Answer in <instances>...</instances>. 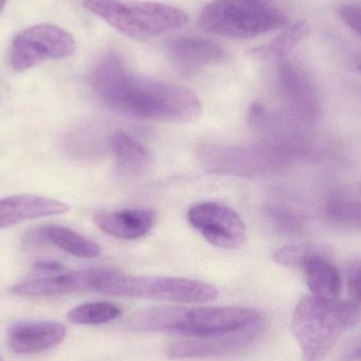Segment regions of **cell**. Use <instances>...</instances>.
<instances>
[{
	"instance_id": "obj_1",
	"label": "cell",
	"mask_w": 361,
	"mask_h": 361,
	"mask_svg": "<svg viewBox=\"0 0 361 361\" xmlns=\"http://www.w3.org/2000/svg\"><path fill=\"white\" fill-rule=\"evenodd\" d=\"M93 90L112 111L137 120L191 123L201 116V101L188 89L133 74L116 54L104 57Z\"/></svg>"
},
{
	"instance_id": "obj_2",
	"label": "cell",
	"mask_w": 361,
	"mask_h": 361,
	"mask_svg": "<svg viewBox=\"0 0 361 361\" xmlns=\"http://www.w3.org/2000/svg\"><path fill=\"white\" fill-rule=\"evenodd\" d=\"M360 305L353 301L307 295L297 303L292 331L303 361H322L348 330L357 324Z\"/></svg>"
},
{
	"instance_id": "obj_3",
	"label": "cell",
	"mask_w": 361,
	"mask_h": 361,
	"mask_svg": "<svg viewBox=\"0 0 361 361\" xmlns=\"http://www.w3.org/2000/svg\"><path fill=\"white\" fill-rule=\"evenodd\" d=\"M85 8L135 39H148L185 27L188 16L169 4L135 0H85Z\"/></svg>"
},
{
	"instance_id": "obj_4",
	"label": "cell",
	"mask_w": 361,
	"mask_h": 361,
	"mask_svg": "<svg viewBox=\"0 0 361 361\" xmlns=\"http://www.w3.org/2000/svg\"><path fill=\"white\" fill-rule=\"evenodd\" d=\"M288 18L279 4L256 0H214L200 13L204 31L246 39L286 27Z\"/></svg>"
},
{
	"instance_id": "obj_5",
	"label": "cell",
	"mask_w": 361,
	"mask_h": 361,
	"mask_svg": "<svg viewBox=\"0 0 361 361\" xmlns=\"http://www.w3.org/2000/svg\"><path fill=\"white\" fill-rule=\"evenodd\" d=\"M97 292L111 296L146 298L178 303H206L219 292L212 284L187 278L137 277L108 271Z\"/></svg>"
},
{
	"instance_id": "obj_6",
	"label": "cell",
	"mask_w": 361,
	"mask_h": 361,
	"mask_svg": "<svg viewBox=\"0 0 361 361\" xmlns=\"http://www.w3.org/2000/svg\"><path fill=\"white\" fill-rule=\"evenodd\" d=\"M260 312L244 307H200L195 309L166 307L165 332L188 336H205L238 330L262 319Z\"/></svg>"
},
{
	"instance_id": "obj_7",
	"label": "cell",
	"mask_w": 361,
	"mask_h": 361,
	"mask_svg": "<svg viewBox=\"0 0 361 361\" xmlns=\"http://www.w3.org/2000/svg\"><path fill=\"white\" fill-rule=\"evenodd\" d=\"M75 50V39L66 30L49 23L32 25L13 40L10 63L15 71H25L48 59L71 56Z\"/></svg>"
},
{
	"instance_id": "obj_8",
	"label": "cell",
	"mask_w": 361,
	"mask_h": 361,
	"mask_svg": "<svg viewBox=\"0 0 361 361\" xmlns=\"http://www.w3.org/2000/svg\"><path fill=\"white\" fill-rule=\"evenodd\" d=\"M187 219L210 244L225 250H238L246 242V227L241 216L229 206L202 202L191 206Z\"/></svg>"
},
{
	"instance_id": "obj_9",
	"label": "cell",
	"mask_w": 361,
	"mask_h": 361,
	"mask_svg": "<svg viewBox=\"0 0 361 361\" xmlns=\"http://www.w3.org/2000/svg\"><path fill=\"white\" fill-rule=\"evenodd\" d=\"M265 329L264 319L250 326L205 336H188L171 343L166 353L173 360L183 358H205L229 355L243 351L252 345L262 335Z\"/></svg>"
},
{
	"instance_id": "obj_10",
	"label": "cell",
	"mask_w": 361,
	"mask_h": 361,
	"mask_svg": "<svg viewBox=\"0 0 361 361\" xmlns=\"http://www.w3.org/2000/svg\"><path fill=\"white\" fill-rule=\"evenodd\" d=\"M109 269H91L25 280L15 284L11 293L17 296L49 297L97 290Z\"/></svg>"
},
{
	"instance_id": "obj_11",
	"label": "cell",
	"mask_w": 361,
	"mask_h": 361,
	"mask_svg": "<svg viewBox=\"0 0 361 361\" xmlns=\"http://www.w3.org/2000/svg\"><path fill=\"white\" fill-rule=\"evenodd\" d=\"M66 326L57 322H19L8 328V343L17 354H37L63 343Z\"/></svg>"
},
{
	"instance_id": "obj_12",
	"label": "cell",
	"mask_w": 361,
	"mask_h": 361,
	"mask_svg": "<svg viewBox=\"0 0 361 361\" xmlns=\"http://www.w3.org/2000/svg\"><path fill=\"white\" fill-rule=\"evenodd\" d=\"M69 206L63 202L35 195H17L0 199V228L15 224L66 214Z\"/></svg>"
},
{
	"instance_id": "obj_13",
	"label": "cell",
	"mask_w": 361,
	"mask_h": 361,
	"mask_svg": "<svg viewBox=\"0 0 361 361\" xmlns=\"http://www.w3.org/2000/svg\"><path fill=\"white\" fill-rule=\"evenodd\" d=\"M156 212L152 209H124L97 212L93 222L104 233L116 239L135 240L144 237L154 227Z\"/></svg>"
},
{
	"instance_id": "obj_14",
	"label": "cell",
	"mask_w": 361,
	"mask_h": 361,
	"mask_svg": "<svg viewBox=\"0 0 361 361\" xmlns=\"http://www.w3.org/2000/svg\"><path fill=\"white\" fill-rule=\"evenodd\" d=\"M300 269L312 295L322 298H338L343 288V279L336 267L322 255L313 250L303 260Z\"/></svg>"
},
{
	"instance_id": "obj_15",
	"label": "cell",
	"mask_w": 361,
	"mask_h": 361,
	"mask_svg": "<svg viewBox=\"0 0 361 361\" xmlns=\"http://www.w3.org/2000/svg\"><path fill=\"white\" fill-rule=\"evenodd\" d=\"M169 55L184 65L216 63L224 59L225 50L218 42L200 37H180L167 46Z\"/></svg>"
},
{
	"instance_id": "obj_16",
	"label": "cell",
	"mask_w": 361,
	"mask_h": 361,
	"mask_svg": "<svg viewBox=\"0 0 361 361\" xmlns=\"http://www.w3.org/2000/svg\"><path fill=\"white\" fill-rule=\"evenodd\" d=\"M42 228L47 244H53L72 256L89 259L97 258L101 254L99 244L72 229L59 225H49Z\"/></svg>"
},
{
	"instance_id": "obj_17",
	"label": "cell",
	"mask_w": 361,
	"mask_h": 361,
	"mask_svg": "<svg viewBox=\"0 0 361 361\" xmlns=\"http://www.w3.org/2000/svg\"><path fill=\"white\" fill-rule=\"evenodd\" d=\"M110 146L118 164L126 173H140L150 164L152 158L145 146L127 133H114L110 139Z\"/></svg>"
},
{
	"instance_id": "obj_18",
	"label": "cell",
	"mask_w": 361,
	"mask_h": 361,
	"mask_svg": "<svg viewBox=\"0 0 361 361\" xmlns=\"http://www.w3.org/2000/svg\"><path fill=\"white\" fill-rule=\"evenodd\" d=\"M122 313V309L114 303L99 301L85 303L74 307L68 313V319L72 324L97 326L118 319Z\"/></svg>"
},
{
	"instance_id": "obj_19",
	"label": "cell",
	"mask_w": 361,
	"mask_h": 361,
	"mask_svg": "<svg viewBox=\"0 0 361 361\" xmlns=\"http://www.w3.org/2000/svg\"><path fill=\"white\" fill-rule=\"evenodd\" d=\"M310 25L305 20H299L286 27L271 42L258 49L257 53L269 56L283 57L292 51L309 34Z\"/></svg>"
},
{
	"instance_id": "obj_20",
	"label": "cell",
	"mask_w": 361,
	"mask_h": 361,
	"mask_svg": "<svg viewBox=\"0 0 361 361\" xmlns=\"http://www.w3.org/2000/svg\"><path fill=\"white\" fill-rule=\"evenodd\" d=\"M326 214L332 222L361 229V202L347 197L331 199Z\"/></svg>"
},
{
	"instance_id": "obj_21",
	"label": "cell",
	"mask_w": 361,
	"mask_h": 361,
	"mask_svg": "<svg viewBox=\"0 0 361 361\" xmlns=\"http://www.w3.org/2000/svg\"><path fill=\"white\" fill-rule=\"evenodd\" d=\"M347 288L352 301L361 305V261L353 263L348 269Z\"/></svg>"
},
{
	"instance_id": "obj_22",
	"label": "cell",
	"mask_w": 361,
	"mask_h": 361,
	"mask_svg": "<svg viewBox=\"0 0 361 361\" xmlns=\"http://www.w3.org/2000/svg\"><path fill=\"white\" fill-rule=\"evenodd\" d=\"M341 20L347 25L352 31L356 32L361 36V8L356 6H343L338 10Z\"/></svg>"
},
{
	"instance_id": "obj_23",
	"label": "cell",
	"mask_w": 361,
	"mask_h": 361,
	"mask_svg": "<svg viewBox=\"0 0 361 361\" xmlns=\"http://www.w3.org/2000/svg\"><path fill=\"white\" fill-rule=\"evenodd\" d=\"M34 271L39 273L57 274L63 271V264L56 261L42 260L37 261L33 264Z\"/></svg>"
},
{
	"instance_id": "obj_24",
	"label": "cell",
	"mask_w": 361,
	"mask_h": 361,
	"mask_svg": "<svg viewBox=\"0 0 361 361\" xmlns=\"http://www.w3.org/2000/svg\"><path fill=\"white\" fill-rule=\"evenodd\" d=\"M256 1L263 2V4H279V6L282 4V0H256Z\"/></svg>"
},
{
	"instance_id": "obj_25",
	"label": "cell",
	"mask_w": 361,
	"mask_h": 361,
	"mask_svg": "<svg viewBox=\"0 0 361 361\" xmlns=\"http://www.w3.org/2000/svg\"><path fill=\"white\" fill-rule=\"evenodd\" d=\"M6 0H0V15H1L2 11H4V6H6Z\"/></svg>"
},
{
	"instance_id": "obj_26",
	"label": "cell",
	"mask_w": 361,
	"mask_h": 361,
	"mask_svg": "<svg viewBox=\"0 0 361 361\" xmlns=\"http://www.w3.org/2000/svg\"><path fill=\"white\" fill-rule=\"evenodd\" d=\"M355 355L361 358V348H360V349H358L357 351H356Z\"/></svg>"
},
{
	"instance_id": "obj_27",
	"label": "cell",
	"mask_w": 361,
	"mask_h": 361,
	"mask_svg": "<svg viewBox=\"0 0 361 361\" xmlns=\"http://www.w3.org/2000/svg\"><path fill=\"white\" fill-rule=\"evenodd\" d=\"M360 193H361V183L360 184Z\"/></svg>"
},
{
	"instance_id": "obj_28",
	"label": "cell",
	"mask_w": 361,
	"mask_h": 361,
	"mask_svg": "<svg viewBox=\"0 0 361 361\" xmlns=\"http://www.w3.org/2000/svg\"><path fill=\"white\" fill-rule=\"evenodd\" d=\"M0 361H4V360H2L1 356H0Z\"/></svg>"
},
{
	"instance_id": "obj_29",
	"label": "cell",
	"mask_w": 361,
	"mask_h": 361,
	"mask_svg": "<svg viewBox=\"0 0 361 361\" xmlns=\"http://www.w3.org/2000/svg\"><path fill=\"white\" fill-rule=\"evenodd\" d=\"M360 70H361V65H360Z\"/></svg>"
}]
</instances>
